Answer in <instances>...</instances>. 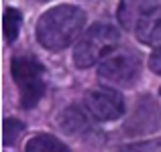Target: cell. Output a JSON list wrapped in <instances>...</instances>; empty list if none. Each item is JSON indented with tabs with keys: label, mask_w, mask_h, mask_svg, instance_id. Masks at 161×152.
<instances>
[{
	"label": "cell",
	"mask_w": 161,
	"mask_h": 152,
	"mask_svg": "<svg viewBox=\"0 0 161 152\" xmlns=\"http://www.w3.org/2000/svg\"><path fill=\"white\" fill-rule=\"evenodd\" d=\"M86 24V14L82 8L61 4L49 8L37 24V39L43 47L51 51H61L82 33Z\"/></svg>",
	"instance_id": "obj_1"
},
{
	"label": "cell",
	"mask_w": 161,
	"mask_h": 152,
	"mask_svg": "<svg viewBox=\"0 0 161 152\" xmlns=\"http://www.w3.org/2000/svg\"><path fill=\"white\" fill-rule=\"evenodd\" d=\"M116 45H118V31L112 24H106V23L94 24L75 43L74 61L78 67H84V69L92 67L98 61H102L106 55L112 53Z\"/></svg>",
	"instance_id": "obj_2"
},
{
	"label": "cell",
	"mask_w": 161,
	"mask_h": 152,
	"mask_svg": "<svg viewBox=\"0 0 161 152\" xmlns=\"http://www.w3.org/2000/svg\"><path fill=\"white\" fill-rule=\"evenodd\" d=\"M12 77L20 91L23 108H33L45 95L43 65L33 57H19L12 63Z\"/></svg>",
	"instance_id": "obj_3"
},
{
	"label": "cell",
	"mask_w": 161,
	"mask_h": 152,
	"mask_svg": "<svg viewBox=\"0 0 161 152\" xmlns=\"http://www.w3.org/2000/svg\"><path fill=\"white\" fill-rule=\"evenodd\" d=\"M141 71V59L133 51H116L98 65V75L116 85H130Z\"/></svg>",
	"instance_id": "obj_4"
},
{
	"label": "cell",
	"mask_w": 161,
	"mask_h": 152,
	"mask_svg": "<svg viewBox=\"0 0 161 152\" xmlns=\"http://www.w3.org/2000/svg\"><path fill=\"white\" fill-rule=\"evenodd\" d=\"M86 109L94 120L110 122L125 114V99L116 89L100 85L86 94Z\"/></svg>",
	"instance_id": "obj_5"
},
{
	"label": "cell",
	"mask_w": 161,
	"mask_h": 152,
	"mask_svg": "<svg viewBox=\"0 0 161 152\" xmlns=\"http://www.w3.org/2000/svg\"><path fill=\"white\" fill-rule=\"evenodd\" d=\"M155 8V0H120L118 6V20L126 31H137L139 23L145 14Z\"/></svg>",
	"instance_id": "obj_6"
},
{
	"label": "cell",
	"mask_w": 161,
	"mask_h": 152,
	"mask_svg": "<svg viewBox=\"0 0 161 152\" xmlns=\"http://www.w3.org/2000/svg\"><path fill=\"white\" fill-rule=\"evenodd\" d=\"M137 37L141 43L147 45L161 43V6H155L145 14V18L137 27Z\"/></svg>",
	"instance_id": "obj_7"
},
{
	"label": "cell",
	"mask_w": 161,
	"mask_h": 152,
	"mask_svg": "<svg viewBox=\"0 0 161 152\" xmlns=\"http://www.w3.org/2000/svg\"><path fill=\"white\" fill-rule=\"evenodd\" d=\"M59 124H61V128L65 130L67 134H74V136L90 130V122H88L86 114H84L80 108H67L65 112H63Z\"/></svg>",
	"instance_id": "obj_8"
},
{
	"label": "cell",
	"mask_w": 161,
	"mask_h": 152,
	"mask_svg": "<svg viewBox=\"0 0 161 152\" xmlns=\"http://www.w3.org/2000/svg\"><path fill=\"white\" fill-rule=\"evenodd\" d=\"M25 152H69V148H67L61 140H57L55 136L39 134V136H33L31 140L27 142Z\"/></svg>",
	"instance_id": "obj_9"
},
{
	"label": "cell",
	"mask_w": 161,
	"mask_h": 152,
	"mask_svg": "<svg viewBox=\"0 0 161 152\" xmlns=\"http://www.w3.org/2000/svg\"><path fill=\"white\" fill-rule=\"evenodd\" d=\"M20 24H23L20 12L14 10V8H6V10H4V16H2V28H4V39H6L8 43H12V41L19 37Z\"/></svg>",
	"instance_id": "obj_10"
},
{
	"label": "cell",
	"mask_w": 161,
	"mask_h": 152,
	"mask_svg": "<svg viewBox=\"0 0 161 152\" xmlns=\"http://www.w3.org/2000/svg\"><path fill=\"white\" fill-rule=\"evenodd\" d=\"M23 122L19 120H12V118H8V120H4V130H2V140H4V146H10L12 142H16V138L23 134Z\"/></svg>",
	"instance_id": "obj_11"
},
{
	"label": "cell",
	"mask_w": 161,
	"mask_h": 152,
	"mask_svg": "<svg viewBox=\"0 0 161 152\" xmlns=\"http://www.w3.org/2000/svg\"><path fill=\"white\" fill-rule=\"evenodd\" d=\"M120 152H161V140H149L141 144H129Z\"/></svg>",
	"instance_id": "obj_12"
},
{
	"label": "cell",
	"mask_w": 161,
	"mask_h": 152,
	"mask_svg": "<svg viewBox=\"0 0 161 152\" xmlns=\"http://www.w3.org/2000/svg\"><path fill=\"white\" fill-rule=\"evenodd\" d=\"M149 67H151L153 73L161 75V47H157L153 51V55H151V59H149Z\"/></svg>",
	"instance_id": "obj_13"
},
{
	"label": "cell",
	"mask_w": 161,
	"mask_h": 152,
	"mask_svg": "<svg viewBox=\"0 0 161 152\" xmlns=\"http://www.w3.org/2000/svg\"><path fill=\"white\" fill-rule=\"evenodd\" d=\"M41 2H43V0H41Z\"/></svg>",
	"instance_id": "obj_14"
}]
</instances>
